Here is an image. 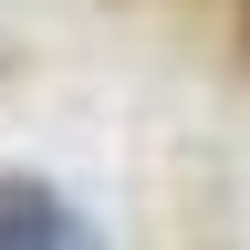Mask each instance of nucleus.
I'll use <instances>...</instances> for the list:
<instances>
[{"mask_svg":"<svg viewBox=\"0 0 250 250\" xmlns=\"http://www.w3.org/2000/svg\"><path fill=\"white\" fill-rule=\"evenodd\" d=\"M0 250H104V229L52 177H0Z\"/></svg>","mask_w":250,"mask_h":250,"instance_id":"1","label":"nucleus"}]
</instances>
